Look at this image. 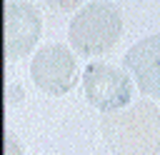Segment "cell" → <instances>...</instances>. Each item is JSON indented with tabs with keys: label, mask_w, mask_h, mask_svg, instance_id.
<instances>
[{
	"label": "cell",
	"mask_w": 160,
	"mask_h": 155,
	"mask_svg": "<svg viewBox=\"0 0 160 155\" xmlns=\"http://www.w3.org/2000/svg\"><path fill=\"white\" fill-rule=\"evenodd\" d=\"M122 35V12L105 0L85 2L68 25L70 48L85 58L110 52Z\"/></svg>",
	"instance_id": "7a4b0ae2"
},
{
	"label": "cell",
	"mask_w": 160,
	"mask_h": 155,
	"mask_svg": "<svg viewBox=\"0 0 160 155\" xmlns=\"http://www.w3.org/2000/svg\"><path fill=\"white\" fill-rule=\"evenodd\" d=\"M82 92L92 108L110 115V112L130 108L132 80L128 78L125 70H120L110 62L92 60L82 70Z\"/></svg>",
	"instance_id": "3957f363"
},
{
	"label": "cell",
	"mask_w": 160,
	"mask_h": 155,
	"mask_svg": "<svg viewBox=\"0 0 160 155\" xmlns=\"http://www.w3.org/2000/svg\"><path fill=\"white\" fill-rule=\"evenodd\" d=\"M5 155H25V150H22L20 140H18L12 132H8V135H5Z\"/></svg>",
	"instance_id": "52a82bcc"
},
{
	"label": "cell",
	"mask_w": 160,
	"mask_h": 155,
	"mask_svg": "<svg viewBox=\"0 0 160 155\" xmlns=\"http://www.w3.org/2000/svg\"><path fill=\"white\" fill-rule=\"evenodd\" d=\"M100 135L110 155H158L160 110L150 100L132 102L125 110L102 115Z\"/></svg>",
	"instance_id": "6da1fadb"
},
{
	"label": "cell",
	"mask_w": 160,
	"mask_h": 155,
	"mask_svg": "<svg viewBox=\"0 0 160 155\" xmlns=\"http://www.w3.org/2000/svg\"><path fill=\"white\" fill-rule=\"evenodd\" d=\"M122 65L132 75L142 95L160 98V32L148 35L140 42H135L125 52Z\"/></svg>",
	"instance_id": "8992f818"
},
{
	"label": "cell",
	"mask_w": 160,
	"mask_h": 155,
	"mask_svg": "<svg viewBox=\"0 0 160 155\" xmlns=\"http://www.w3.org/2000/svg\"><path fill=\"white\" fill-rule=\"evenodd\" d=\"M42 18L32 2L8 0L5 2V58H25L40 40Z\"/></svg>",
	"instance_id": "5b68a950"
},
{
	"label": "cell",
	"mask_w": 160,
	"mask_h": 155,
	"mask_svg": "<svg viewBox=\"0 0 160 155\" xmlns=\"http://www.w3.org/2000/svg\"><path fill=\"white\" fill-rule=\"evenodd\" d=\"M30 78L40 92L60 98L78 85V60L62 42L42 45L30 60Z\"/></svg>",
	"instance_id": "277c9868"
}]
</instances>
